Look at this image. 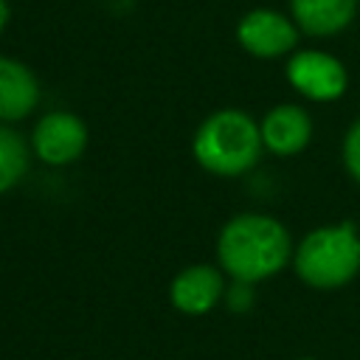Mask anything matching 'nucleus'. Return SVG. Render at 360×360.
<instances>
[{"label": "nucleus", "instance_id": "obj_14", "mask_svg": "<svg viewBox=\"0 0 360 360\" xmlns=\"http://www.w3.org/2000/svg\"><path fill=\"white\" fill-rule=\"evenodd\" d=\"M8 0H0V34H3V28L8 25Z\"/></svg>", "mask_w": 360, "mask_h": 360}, {"label": "nucleus", "instance_id": "obj_10", "mask_svg": "<svg viewBox=\"0 0 360 360\" xmlns=\"http://www.w3.org/2000/svg\"><path fill=\"white\" fill-rule=\"evenodd\" d=\"M292 22L301 34L323 39L346 31L357 14V0H290Z\"/></svg>", "mask_w": 360, "mask_h": 360}, {"label": "nucleus", "instance_id": "obj_13", "mask_svg": "<svg viewBox=\"0 0 360 360\" xmlns=\"http://www.w3.org/2000/svg\"><path fill=\"white\" fill-rule=\"evenodd\" d=\"M253 284H245V281H233L231 287H225V304L231 312L236 315H245L250 307H253Z\"/></svg>", "mask_w": 360, "mask_h": 360}, {"label": "nucleus", "instance_id": "obj_1", "mask_svg": "<svg viewBox=\"0 0 360 360\" xmlns=\"http://www.w3.org/2000/svg\"><path fill=\"white\" fill-rule=\"evenodd\" d=\"M292 239L287 228L270 214H236L231 217L217 239L219 267L245 284L273 278L292 262Z\"/></svg>", "mask_w": 360, "mask_h": 360}, {"label": "nucleus", "instance_id": "obj_3", "mask_svg": "<svg viewBox=\"0 0 360 360\" xmlns=\"http://www.w3.org/2000/svg\"><path fill=\"white\" fill-rule=\"evenodd\" d=\"M295 276L315 290H335L360 273V233L352 222L321 225L292 248Z\"/></svg>", "mask_w": 360, "mask_h": 360}, {"label": "nucleus", "instance_id": "obj_7", "mask_svg": "<svg viewBox=\"0 0 360 360\" xmlns=\"http://www.w3.org/2000/svg\"><path fill=\"white\" fill-rule=\"evenodd\" d=\"M172 307L186 315H205L225 298V281L214 264H188L169 284Z\"/></svg>", "mask_w": 360, "mask_h": 360}, {"label": "nucleus", "instance_id": "obj_11", "mask_svg": "<svg viewBox=\"0 0 360 360\" xmlns=\"http://www.w3.org/2000/svg\"><path fill=\"white\" fill-rule=\"evenodd\" d=\"M28 160H31V146L25 143V138L8 124H0V194L14 188L25 177Z\"/></svg>", "mask_w": 360, "mask_h": 360}, {"label": "nucleus", "instance_id": "obj_5", "mask_svg": "<svg viewBox=\"0 0 360 360\" xmlns=\"http://www.w3.org/2000/svg\"><path fill=\"white\" fill-rule=\"evenodd\" d=\"M87 149V127L68 110L45 112L31 132V152L48 166H68Z\"/></svg>", "mask_w": 360, "mask_h": 360}, {"label": "nucleus", "instance_id": "obj_12", "mask_svg": "<svg viewBox=\"0 0 360 360\" xmlns=\"http://www.w3.org/2000/svg\"><path fill=\"white\" fill-rule=\"evenodd\" d=\"M343 166L352 174V180L360 183V118L343 135Z\"/></svg>", "mask_w": 360, "mask_h": 360}, {"label": "nucleus", "instance_id": "obj_8", "mask_svg": "<svg viewBox=\"0 0 360 360\" xmlns=\"http://www.w3.org/2000/svg\"><path fill=\"white\" fill-rule=\"evenodd\" d=\"M259 129H262V143L267 152L278 158H290V155H298L309 143L312 118L298 104H276L273 110L264 112Z\"/></svg>", "mask_w": 360, "mask_h": 360}, {"label": "nucleus", "instance_id": "obj_2", "mask_svg": "<svg viewBox=\"0 0 360 360\" xmlns=\"http://www.w3.org/2000/svg\"><path fill=\"white\" fill-rule=\"evenodd\" d=\"M262 129L245 110H217L194 132L191 152L197 163L217 177L250 172L262 158Z\"/></svg>", "mask_w": 360, "mask_h": 360}, {"label": "nucleus", "instance_id": "obj_4", "mask_svg": "<svg viewBox=\"0 0 360 360\" xmlns=\"http://www.w3.org/2000/svg\"><path fill=\"white\" fill-rule=\"evenodd\" d=\"M287 82L295 93L309 101H335L349 87V73L343 62L326 51H295L287 59Z\"/></svg>", "mask_w": 360, "mask_h": 360}, {"label": "nucleus", "instance_id": "obj_6", "mask_svg": "<svg viewBox=\"0 0 360 360\" xmlns=\"http://www.w3.org/2000/svg\"><path fill=\"white\" fill-rule=\"evenodd\" d=\"M298 25L276 8H253L236 25V42L256 59H278L295 51Z\"/></svg>", "mask_w": 360, "mask_h": 360}, {"label": "nucleus", "instance_id": "obj_15", "mask_svg": "<svg viewBox=\"0 0 360 360\" xmlns=\"http://www.w3.org/2000/svg\"><path fill=\"white\" fill-rule=\"evenodd\" d=\"M298 360H315V357H298Z\"/></svg>", "mask_w": 360, "mask_h": 360}, {"label": "nucleus", "instance_id": "obj_9", "mask_svg": "<svg viewBox=\"0 0 360 360\" xmlns=\"http://www.w3.org/2000/svg\"><path fill=\"white\" fill-rule=\"evenodd\" d=\"M39 104V82L34 70L11 56H0V124L22 121Z\"/></svg>", "mask_w": 360, "mask_h": 360}]
</instances>
